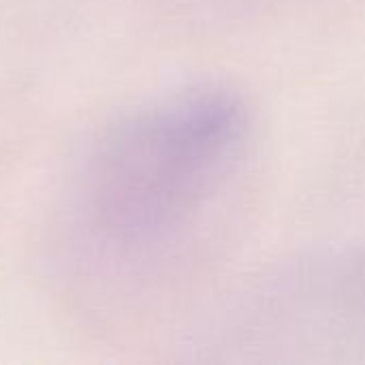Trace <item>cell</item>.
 Masks as SVG:
<instances>
[{
  "instance_id": "6da1fadb",
  "label": "cell",
  "mask_w": 365,
  "mask_h": 365,
  "mask_svg": "<svg viewBox=\"0 0 365 365\" xmlns=\"http://www.w3.org/2000/svg\"><path fill=\"white\" fill-rule=\"evenodd\" d=\"M252 135V107L227 83H199L128 113L92 158L96 229L122 248L167 240L237 171Z\"/></svg>"
},
{
  "instance_id": "7a4b0ae2",
  "label": "cell",
  "mask_w": 365,
  "mask_h": 365,
  "mask_svg": "<svg viewBox=\"0 0 365 365\" xmlns=\"http://www.w3.org/2000/svg\"><path fill=\"white\" fill-rule=\"evenodd\" d=\"M246 321L263 349L365 351V248L287 269L252 297Z\"/></svg>"
}]
</instances>
